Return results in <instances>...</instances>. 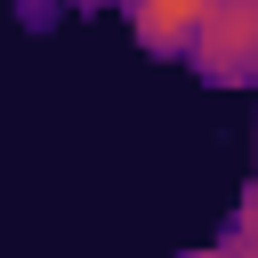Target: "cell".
Listing matches in <instances>:
<instances>
[{
    "instance_id": "cell-3",
    "label": "cell",
    "mask_w": 258,
    "mask_h": 258,
    "mask_svg": "<svg viewBox=\"0 0 258 258\" xmlns=\"http://www.w3.org/2000/svg\"><path fill=\"white\" fill-rule=\"evenodd\" d=\"M234 226H242V234L258 242V177H250V194H242V210H234Z\"/></svg>"
},
{
    "instance_id": "cell-2",
    "label": "cell",
    "mask_w": 258,
    "mask_h": 258,
    "mask_svg": "<svg viewBox=\"0 0 258 258\" xmlns=\"http://www.w3.org/2000/svg\"><path fill=\"white\" fill-rule=\"evenodd\" d=\"M121 16H129V32H137L153 56H194L210 0H121Z\"/></svg>"
},
{
    "instance_id": "cell-4",
    "label": "cell",
    "mask_w": 258,
    "mask_h": 258,
    "mask_svg": "<svg viewBox=\"0 0 258 258\" xmlns=\"http://www.w3.org/2000/svg\"><path fill=\"white\" fill-rule=\"evenodd\" d=\"M218 250H226V258H258V242H250V234H242V226H234V234H226V242H218Z\"/></svg>"
},
{
    "instance_id": "cell-5",
    "label": "cell",
    "mask_w": 258,
    "mask_h": 258,
    "mask_svg": "<svg viewBox=\"0 0 258 258\" xmlns=\"http://www.w3.org/2000/svg\"><path fill=\"white\" fill-rule=\"evenodd\" d=\"M202 258H226V250H202Z\"/></svg>"
},
{
    "instance_id": "cell-1",
    "label": "cell",
    "mask_w": 258,
    "mask_h": 258,
    "mask_svg": "<svg viewBox=\"0 0 258 258\" xmlns=\"http://www.w3.org/2000/svg\"><path fill=\"white\" fill-rule=\"evenodd\" d=\"M194 73L218 81V89L258 81V0H210L202 40H194Z\"/></svg>"
}]
</instances>
